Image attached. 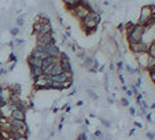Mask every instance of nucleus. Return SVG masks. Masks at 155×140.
I'll return each instance as SVG.
<instances>
[{
  "instance_id": "8",
  "label": "nucleus",
  "mask_w": 155,
  "mask_h": 140,
  "mask_svg": "<svg viewBox=\"0 0 155 140\" xmlns=\"http://www.w3.org/2000/svg\"><path fill=\"white\" fill-rule=\"evenodd\" d=\"M44 51L47 52V55L48 56H56V58H59L61 56V54H62V51H61V48H59L56 44H48V45H44Z\"/></svg>"
},
{
  "instance_id": "15",
  "label": "nucleus",
  "mask_w": 155,
  "mask_h": 140,
  "mask_svg": "<svg viewBox=\"0 0 155 140\" xmlns=\"http://www.w3.org/2000/svg\"><path fill=\"white\" fill-rule=\"evenodd\" d=\"M10 89H11V92L15 93V95H21L22 86L19 85V84H12V85H10Z\"/></svg>"
},
{
  "instance_id": "16",
  "label": "nucleus",
  "mask_w": 155,
  "mask_h": 140,
  "mask_svg": "<svg viewBox=\"0 0 155 140\" xmlns=\"http://www.w3.org/2000/svg\"><path fill=\"white\" fill-rule=\"evenodd\" d=\"M148 55L150 56H152V58H155V43L154 41H151V43L148 44Z\"/></svg>"
},
{
  "instance_id": "24",
  "label": "nucleus",
  "mask_w": 155,
  "mask_h": 140,
  "mask_svg": "<svg viewBox=\"0 0 155 140\" xmlns=\"http://www.w3.org/2000/svg\"><path fill=\"white\" fill-rule=\"evenodd\" d=\"M97 30V28H94V29H85V33H87V36H92L95 32Z\"/></svg>"
},
{
  "instance_id": "41",
  "label": "nucleus",
  "mask_w": 155,
  "mask_h": 140,
  "mask_svg": "<svg viewBox=\"0 0 155 140\" xmlns=\"http://www.w3.org/2000/svg\"><path fill=\"white\" fill-rule=\"evenodd\" d=\"M154 84H155V83H154Z\"/></svg>"
},
{
  "instance_id": "39",
  "label": "nucleus",
  "mask_w": 155,
  "mask_h": 140,
  "mask_svg": "<svg viewBox=\"0 0 155 140\" xmlns=\"http://www.w3.org/2000/svg\"><path fill=\"white\" fill-rule=\"evenodd\" d=\"M152 41H154V43H155V37H154V40H152Z\"/></svg>"
},
{
  "instance_id": "18",
  "label": "nucleus",
  "mask_w": 155,
  "mask_h": 140,
  "mask_svg": "<svg viewBox=\"0 0 155 140\" xmlns=\"http://www.w3.org/2000/svg\"><path fill=\"white\" fill-rule=\"evenodd\" d=\"M155 66V58H152V56H150L148 58V62H147V67H145V70H150V69H152Z\"/></svg>"
},
{
  "instance_id": "13",
  "label": "nucleus",
  "mask_w": 155,
  "mask_h": 140,
  "mask_svg": "<svg viewBox=\"0 0 155 140\" xmlns=\"http://www.w3.org/2000/svg\"><path fill=\"white\" fill-rule=\"evenodd\" d=\"M63 3L66 4V7H67V10H72V8H74L77 6V4L81 3V0H62Z\"/></svg>"
},
{
  "instance_id": "4",
  "label": "nucleus",
  "mask_w": 155,
  "mask_h": 140,
  "mask_svg": "<svg viewBox=\"0 0 155 140\" xmlns=\"http://www.w3.org/2000/svg\"><path fill=\"white\" fill-rule=\"evenodd\" d=\"M152 18V12H151V6H143L140 8V15H139V22L140 25H145L150 19Z\"/></svg>"
},
{
  "instance_id": "27",
  "label": "nucleus",
  "mask_w": 155,
  "mask_h": 140,
  "mask_svg": "<svg viewBox=\"0 0 155 140\" xmlns=\"http://www.w3.org/2000/svg\"><path fill=\"white\" fill-rule=\"evenodd\" d=\"M145 136H147V139L154 140V132H145Z\"/></svg>"
},
{
  "instance_id": "29",
  "label": "nucleus",
  "mask_w": 155,
  "mask_h": 140,
  "mask_svg": "<svg viewBox=\"0 0 155 140\" xmlns=\"http://www.w3.org/2000/svg\"><path fill=\"white\" fill-rule=\"evenodd\" d=\"M107 102H108L110 104H113L114 102H116V99H114V96L111 97V95H107Z\"/></svg>"
},
{
  "instance_id": "33",
  "label": "nucleus",
  "mask_w": 155,
  "mask_h": 140,
  "mask_svg": "<svg viewBox=\"0 0 155 140\" xmlns=\"http://www.w3.org/2000/svg\"><path fill=\"white\" fill-rule=\"evenodd\" d=\"M133 125H135V128H143V124H140V122H133Z\"/></svg>"
},
{
  "instance_id": "5",
  "label": "nucleus",
  "mask_w": 155,
  "mask_h": 140,
  "mask_svg": "<svg viewBox=\"0 0 155 140\" xmlns=\"http://www.w3.org/2000/svg\"><path fill=\"white\" fill-rule=\"evenodd\" d=\"M128 48L132 54H140V52H147L148 51V44L145 41H139V43H130L128 44Z\"/></svg>"
},
{
  "instance_id": "12",
  "label": "nucleus",
  "mask_w": 155,
  "mask_h": 140,
  "mask_svg": "<svg viewBox=\"0 0 155 140\" xmlns=\"http://www.w3.org/2000/svg\"><path fill=\"white\" fill-rule=\"evenodd\" d=\"M29 69H30V75H32L33 80L36 78V77H39V75L44 74L43 67H29Z\"/></svg>"
},
{
  "instance_id": "32",
  "label": "nucleus",
  "mask_w": 155,
  "mask_h": 140,
  "mask_svg": "<svg viewBox=\"0 0 155 140\" xmlns=\"http://www.w3.org/2000/svg\"><path fill=\"white\" fill-rule=\"evenodd\" d=\"M95 136H96V137H99V136H103V132H102L100 129H97L96 132H95Z\"/></svg>"
},
{
  "instance_id": "7",
  "label": "nucleus",
  "mask_w": 155,
  "mask_h": 140,
  "mask_svg": "<svg viewBox=\"0 0 155 140\" xmlns=\"http://www.w3.org/2000/svg\"><path fill=\"white\" fill-rule=\"evenodd\" d=\"M135 58H136V63H137V66H139V69L145 70L148 58H150L148 52H140V54H136V55H135Z\"/></svg>"
},
{
  "instance_id": "37",
  "label": "nucleus",
  "mask_w": 155,
  "mask_h": 140,
  "mask_svg": "<svg viewBox=\"0 0 155 140\" xmlns=\"http://www.w3.org/2000/svg\"><path fill=\"white\" fill-rule=\"evenodd\" d=\"M151 72H155V66L152 69H150V70H148V73H151Z\"/></svg>"
},
{
  "instance_id": "19",
  "label": "nucleus",
  "mask_w": 155,
  "mask_h": 140,
  "mask_svg": "<svg viewBox=\"0 0 155 140\" xmlns=\"http://www.w3.org/2000/svg\"><path fill=\"white\" fill-rule=\"evenodd\" d=\"M19 32H21V29H19V26H14V28H11L10 29V33H11V36H14L17 37L19 34Z\"/></svg>"
},
{
  "instance_id": "28",
  "label": "nucleus",
  "mask_w": 155,
  "mask_h": 140,
  "mask_svg": "<svg viewBox=\"0 0 155 140\" xmlns=\"http://www.w3.org/2000/svg\"><path fill=\"white\" fill-rule=\"evenodd\" d=\"M77 91H78V88H77V86H74V88H73V89L69 92V96H73V95H76Z\"/></svg>"
},
{
  "instance_id": "1",
  "label": "nucleus",
  "mask_w": 155,
  "mask_h": 140,
  "mask_svg": "<svg viewBox=\"0 0 155 140\" xmlns=\"http://www.w3.org/2000/svg\"><path fill=\"white\" fill-rule=\"evenodd\" d=\"M70 11V14H73L74 17H76L77 19H80V21H83L85 17H87L88 14H89L92 10V6H91L89 1H85V0H81V3L77 4L74 8H72Z\"/></svg>"
},
{
  "instance_id": "23",
  "label": "nucleus",
  "mask_w": 155,
  "mask_h": 140,
  "mask_svg": "<svg viewBox=\"0 0 155 140\" xmlns=\"http://www.w3.org/2000/svg\"><path fill=\"white\" fill-rule=\"evenodd\" d=\"M23 23H25V18H23V15H19L17 18V26H23Z\"/></svg>"
},
{
  "instance_id": "20",
  "label": "nucleus",
  "mask_w": 155,
  "mask_h": 140,
  "mask_svg": "<svg viewBox=\"0 0 155 140\" xmlns=\"http://www.w3.org/2000/svg\"><path fill=\"white\" fill-rule=\"evenodd\" d=\"M99 121H100V124L105 125L106 128H110V126H111V121H108V119L103 118V117H99Z\"/></svg>"
},
{
  "instance_id": "38",
  "label": "nucleus",
  "mask_w": 155,
  "mask_h": 140,
  "mask_svg": "<svg viewBox=\"0 0 155 140\" xmlns=\"http://www.w3.org/2000/svg\"><path fill=\"white\" fill-rule=\"evenodd\" d=\"M151 108H154V110H155V103H152V104H151Z\"/></svg>"
},
{
  "instance_id": "11",
  "label": "nucleus",
  "mask_w": 155,
  "mask_h": 140,
  "mask_svg": "<svg viewBox=\"0 0 155 140\" xmlns=\"http://www.w3.org/2000/svg\"><path fill=\"white\" fill-rule=\"evenodd\" d=\"M95 62H96V59H95L94 55H87V56H85V59L83 61V63H81V66H83L84 69L89 70V69L95 65Z\"/></svg>"
},
{
  "instance_id": "30",
  "label": "nucleus",
  "mask_w": 155,
  "mask_h": 140,
  "mask_svg": "<svg viewBox=\"0 0 155 140\" xmlns=\"http://www.w3.org/2000/svg\"><path fill=\"white\" fill-rule=\"evenodd\" d=\"M148 75H150V80H151L152 83H155V72H151V73H148Z\"/></svg>"
},
{
  "instance_id": "40",
  "label": "nucleus",
  "mask_w": 155,
  "mask_h": 140,
  "mask_svg": "<svg viewBox=\"0 0 155 140\" xmlns=\"http://www.w3.org/2000/svg\"><path fill=\"white\" fill-rule=\"evenodd\" d=\"M1 140H7V139H1Z\"/></svg>"
},
{
  "instance_id": "31",
  "label": "nucleus",
  "mask_w": 155,
  "mask_h": 140,
  "mask_svg": "<svg viewBox=\"0 0 155 140\" xmlns=\"http://www.w3.org/2000/svg\"><path fill=\"white\" fill-rule=\"evenodd\" d=\"M17 140H29L28 139V136H14Z\"/></svg>"
},
{
  "instance_id": "25",
  "label": "nucleus",
  "mask_w": 155,
  "mask_h": 140,
  "mask_svg": "<svg viewBox=\"0 0 155 140\" xmlns=\"http://www.w3.org/2000/svg\"><path fill=\"white\" fill-rule=\"evenodd\" d=\"M129 113H130V115H137V110L135 107H132V106H129Z\"/></svg>"
},
{
  "instance_id": "9",
  "label": "nucleus",
  "mask_w": 155,
  "mask_h": 140,
  "mask_svg": "<svg viewBox=\"0 0 155 140\" xmlns=\"http://www.w3.org/2000/svg\"><path fill=\"white\" fill-rule=\"evenodd\" d=\"M26 62H28L29 67H43V59H39V58L33 56V55H29Z\"/></svg>"
},
{
  "instance_id": "6",
  "label": "nucleus",
  "mask_w": 155,
  "mask_h": 140,
  "mask_svg": "<svg viewBox=\"0 0 155 140\" xmlns=\"http://www.w3.org/2000/svg\"><path fill=\"white\" fill-rule=\"evenodd\" d=\"M54 43H55L54 33H47V34L36 36V44H41V45H48V44H54Z\"/></svg>"
},
{
  "instance_id": "36",
  "label": "nucleus",
  "mask_w": 155,
  "mask_h": 140,
  "mask_svg": "<svg viewBox=\"0 0 155 140\" xmlns=\"http://www.w3.org/2000/svg\"><path fill=\"white\" fill-rule=\"evenodd\" d=\"M7 140H17V139H15V137H14V136H12V135H10V136H8V137H7Z\"/></svg>"
},
{
  "instance_id": "22",
  "label": "nucleus",
  "mask_w": 155,
  "mask_h": 140,
  "mask_svg": "<svg viewBox=\"0 0 155 140\" xmlns=\"http://www.w3.org/2000/svg\"><path fill=\"white\" fill-rule=\"evenodd\" d=\"M119 102H121V106H124V107H129V106H130L129 99H128V97H122Z\"/></svg>"
},
{
  "instance_id": "34",
  "label": "nucleus",
  "mask_w": 155,
  "mask_h": 140,
  "mask_svg": "<svg viewBox=\"0 0 155 140\" xmlns=\"http://www.w3.org/2000/svg\"><path fill=\"white\" fill-rule=\"evenodd\" d=\"M76 106H78V107H83V106H84V100H77L76 102Z\"/></svg>"
},
{
  "instance_id": "3",
  "label": "nucleus",
  "mask_w": 155,
  "mask_h": 140,
  "mask_svg": "<svg viewBox=\"0 0 155 140\" xmlns=\"http://www.w3.org/2000/svg\"><path fill=\"white\" fill-rule=\"evenodd\" d=\"M51 84H52V78L51 75L41 74L39 77L33 80V85H34V91H47L51 89Z\"/></svg>"
},
{
  "instance_id": "14",
  "label": "nucleus",
  "mask_w": 155,
  "mask_h": 140,
  "mask_svg": "<svg viewBox=\"0 0 155 140\" xmlns=\"http://www.w3.org/2000/svg\"><path fill=\"white\" fill-rule=\"evenodd\" d=\"M87 96L89 97V99H92V100H99V96H97V93L95 92L94 89H91V88H87Z\"/></svg>"
},
{
  "instance_id": "21",
  "label": "nucleus",
  "mask_w": 155,
  "mask_h": 140,
  "mask_svg": "<svg viewBox=\"0 0 155 140\" xmlns=\"http://www.w3.org/2000/svg\"><path fill=\"white\" fill-rule=\"evenodd\" d=\"M7 62H18V55L15 54V52H11L10 55H8V59H7Z\"/></svg>"
},
{
  "instance_id": "17",
  "label": "nucleus",
  "mask_w": 155,
  "mask_h": 140,
  "mask_svg": "<svg viewBox=\"0 0 155 140\" xmlns=\"http://www.w3.org/2000/svg\"><path fill=\"white\" fill-rule=\"evenodd\" d=\"M76 56L78 58V59H81V61H84V59H85V56H87V52H85V50H84V48H80V50L76 52Z\"/></svg>"
},
{
  "instance_id": "26",
  "label": "nucleus",
  "mask_w": 155,
  "mask_h": 140,
  "mask_svg": "<svg viewBox=\"0 0 155 140\" xmlns=\"http://www.w3.org/2000/svg\"><path fill=\"white\" fill-rule=\"evenodd\" d=\"M108 67H110V70H111V72H116L117 70V67H116V63H114V62H110V65H108Z\"/></svg>"
},
{
  "instance_id": "35",
  "label": "nucleus",
  "mask_w": 155,
  "mask_h": 140,
  "mask_svg": "<svg viewBox=\"0 0 155 140\" xmlns=\"http://www.w3.org/2000/svg\"><path fill=\"white\" fill-rule=\"evenodd\" d=\"M135 132H136V129H130V130H129V136H133Z\"/></svg>"
},
{
  "instance_id": "10",
  "label": "nucleus",
  "mask_w": 155,
  "mask_h": 140,
  "mask_svg": "<svg viewBox=\"0 0 155 140\" xmlns=\"http://www.w3.org/2000/svg\"><path fill=\"white\" fill-rule=\"evenodd\" d=\"M10 119H21V121H26V111L25 110H19V108H15L12 114H11Z\"/></svg>"
},
{
  "instance_id": "2",
  "label": "nucleus",
  "mask_w": 155,
  "mask_h": 140,
  "mask_svg": "<svg viewBox=\"0 0 155 140\" xmlns=\"http://www.w3.org/2000/svg\"><path fill=\"white\" fill-rule=\"evenodd\" d=\"M100 22H102V15L99 12H96V11H91L89 14L81 21V25H83V29L85 30V29L97 28Z\"/></svg>"
}]
</instances>
